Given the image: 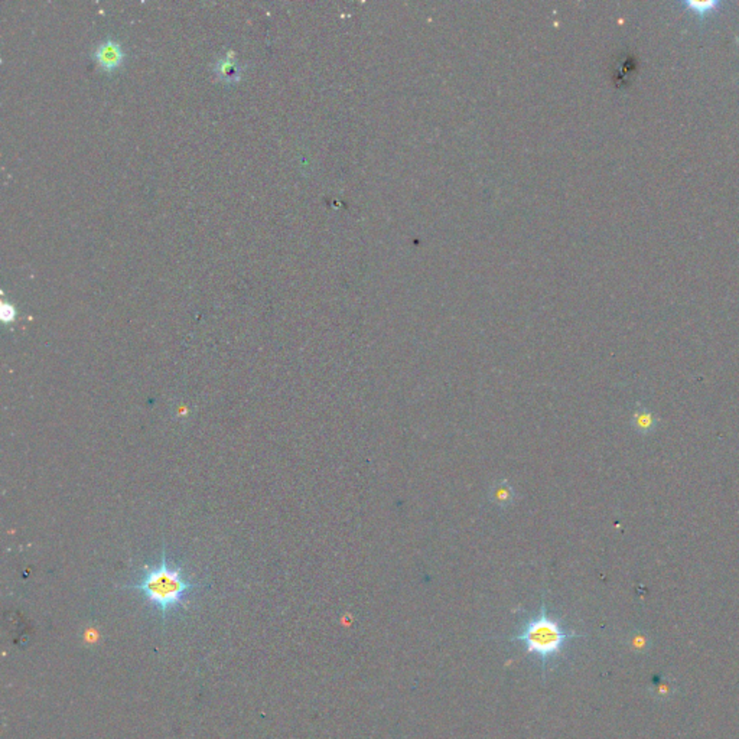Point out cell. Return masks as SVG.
<instances>
[{"label":"cell","mask_w":739,"mask_h":739,"mask_svg":"<svg viewBox=\"0 0 739 739\" xmlns=\"http://www.w3.org/2000/svg\"><path fill=\"white\" fill-rule=\"evenodd\" d=\"M578 637L579 634L566 627L561 617L552 614L546 601L541 599L540 608L523 617L508 642L520 644L524 655L539 660L541 679L546 680L548 671L559 663L568 646Z\"/></svg>","instance_id":"6da1fadb"},{"label":"cell","mask_w":739,"mask_h":739,"mask_svg":"<svg viewBox=\"0 0 739 739\" xmlns=\"http://www.w3.org/2000/svg\"><path fill=\"white\" fill-rule=\"evenodd\" d=\"M124 588L140 592L144 601L165 621L171 612L185 608L188 598L200 585L188 579L183 566L172 563L167 552L162 550L159 562L144 568L140 579Z\"/></svg>","instance_id":"7a4b0ae2"},{"label":"cell","mask_w":739,"mask_h":739,"mask_svg":"<svg viewBox=\"0 0 739 739\" xmlns=\"http://www.w3.org/2000/svg\"><path fill=\"white\" fill-rule=\"evenodd\" d=\"M94 61L100 65L103 70L111 71L120 67L124 61V51L119 42L107 38L106 41L98 44L91 53Z\"/></svg>","instance_id":"3957f363"},{"label":"cell","mask_w":739,"mask_h":739,"mask_svg":"<svg viewBox=\"0 0 739 739\" xmlns=\"http://www.w3.org/2000/svg\"><path fill=\"white\" fill-rule=\"evenodd\" d=\"M243 68L244 65L237 58H234V54L232 51H228L225 55L217 58L214 64V73L217 78L221 79L223 83L228 84L237 83L241 78Z\"/></svg>","instance_id":"277c9868"},{"label":"cell","mask_w":739,"mask_h":739,"mask_svg":"<svg viewBox=\"0 0 739 739\" xmlns=\"http://www.w3.org/2000/svg\"><path fill=\"white\" fill-rule=\"evenodd\" d=\"M514 498V489L510 485V483L503 480L498 484H496L491 489V500L496 505L504 508L510 505Z\"/></svg>","instance_id":"5b68a950"},{"label":"cell","mask_w":739,"mask_h":739,"mask_svg":"<svg viewBox=\"0 0 739 739\" xmlns=\"http://www.w3.org/2000/svg\"><path fill=\"white\" fill-rule=\"evenodd\" d=\"M686 5L691 9H693L695 12H698V13H706V12H711L719 3L718 2H708V0H706V2H692V0H689V2H686Z\"/></svg>","instance_id":"8992f818"},{"label":"cell","mask_w":739,"mask_h":739,"mask_svg":"<svg viewBox=\"0 0 739 739\" xmlns=\"http://www.w3.org/2000/svg\"><path fill=\"white\" fill-rule=\"evenodd\" d=\"M16 317V310L12 305H8V303H3L2 306V319L9 322V321H13Z\"/></svg>","instance_id":"52a82bcc"}]
</instances>
